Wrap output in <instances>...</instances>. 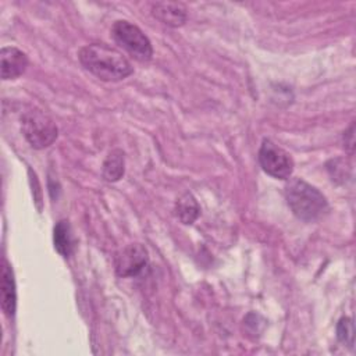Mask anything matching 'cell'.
<instances>
[{
	"instance_id": "cell-3",
	"label": "cell",
	"mask_w": 356,
	"mask_h": 356,
	"mask_svg": "<svg viewBox=\"0 0 356 356\" xmlns=\"http://www.w3.org/2000/svg\"><path fill=\"white\" fill-rule=\"evenodd\" d=\"M21 128L25 139L35 149L50 146L58 135L54 121L40 110L32 108L21 117Z\"/></svg>"
},
{
	"instance_id": "cell-4",
	"label": "cell",
	"mask_w": 356,
	"mask_h": 356,
	"mask_svg": "<svg viewBox=\"0 0 356 356\" xmlns=\"http://www.w3.org/2000/svg\"><path fill=\"white\" fill-rule=\"evenodd\" d=\"M114 40L138 61H149L153 56V47L149 38L134 24L128 21H115L111 28Z\"/></svg>"
},
{
	"instance_id": "cell-13",
	"label": "cell",
	"mask_w": 356,
	"mask_h": 356,
	"mask_svg": "<svg viewBox=\"0 0 356 356\" xmlns=\"http://www.w3.org/2000/svg\"><path fill=\"white\" fill-rule=\"evenodd\" d=\"M355 331H353V323L350 318L348 317H343L339 320L338 325H337V335H338V339L348 345L349 348H353V335Z\"/></svg>"
},
{
	"instance_id": "cell-5",
	"label": "cell",
	"mask_w": 356,
	"mask_h": 356,
	"mask_svg": "<svg viewBox=\"0 0 356 356\" xmlns=\"http://www.w3.org/2000/svg\"><path fill=\"white\" fill-rule=\"evenodd\" d=\"M259 163L264 172L277 179H288L293 171L291 154L268 139H264L260 146Z\"/></svg>"
},
{
	"instance_id": "cell-1",
	"label": "cell",
	"mask_w": 356,
	"mask_h": 356,
	"mask_svg": "<svg viewBox=\"0 0 356 356\" xmlns=\"http://www.w3.org/2000/svg\"><path fill=\"white\" fill-rule=\"evenodd\" d=\"M78 58L85 70L102 81L117 82L134 72L131 63L124 54L104 43H93L82 47Z\"/></svg>"
},
{
	"instance_id": "cell-8",
	"label": "cell",
	"mask_w": 356,
	"mask_h": 356,
	"mask_svg": "<svg viewBox=\"0 0 356 356\" xmlns=\"http://www.w3.org/2000/svg\"><path fill=\"white\" fill-rule=\"evenodd\" d=\"M152 14L168 26H181L186 21V8L181 3L160 1L152 6Z\"/></svg>"
},
{
	"instance_id": "cell-9",
	"label": "cell",
	"mask_w": 356,
	"mask_h": 356,
	"mask_svg": "<svg viewBox=\"0 0 356 356\" xmlns=\"http://www.w3.org/2000/svg\"><path fill=\"white\" fill-rule=\"evenodd\" d=\"M17 306V292L13 270L8 266L7 260H3L1 264V309L6 316L13 317Z\"/></svg>"
},
{
	"instance_id": "cell-2",
	"label": "cell",
	"mask_w": 356,
	"mask_h": 356,
	"mask_svg": "<svg viewBox=\"0 0 356 356\" xmlns=\"http://www.w3.org/2000/svg\"><path fill=\"white\" fill-rule=\"evenodd\" d=\"M285 197L292 213L303 221H314L327 210L324 195L303 179H291L285 188Z\"/></svg>"
},
{
	"instance_id": "cell-14",
	"label": "cell",
	"mask_w": 356,
	"mask_h": 356,
	"mask_svg": "<svg viewBox=\"0 0 356 356\" xmlns=\"http://www.w3.org/2000/svg\"><path fill=\"white\" fill-rule=\"evenodd\" d=\"M353 129H355V125L352 124L350 127H349V129L346 131V132H343V136H348L349 138V140H346V138H343V143H345V147H349V150L352 152L353 150Z\"/></svg>"
},
{
	"instance_id": "cell-11",
	"label": "cell",
	"mask_w": 356,
	"mask_h": 356,
	"mask_svg": "<svg viewBox=\"0 0 356 356\" xmlns=\"http://www.w3.org/2000/svg\"><path fill=\"white\" fill-rule=\"evenodd\" d=\"M124 175V153L118 149L111 150L103 164V177L106 181L114 182Z\"/></svg>"
},
{
	"instance_id": "cell-10",
	"label": "cell",
	"mask_w": 356,
	"mask_h": 356,
	"mask_svg": "<svg viewBox=\"0 0 356 356\" xmlns=\"http://www.w3.org/2000/svg\"><path fill=\"white\" fill-rule=\"evenodd\" d=\"M53 242H54L56 250L64 257L71 256V253L74 252V246H75L74 235H72L71 225L67 220H61L56 224L53 231Z\"/></svg>"
},
{
	"instance_id": "cell-7",
	"label": "cell",
	"mask_w": 356,
	"mask_h": 356,
	"mask_svg": "<svg viewBox=\"0 0 356 356\" xmlns=\"http://www.w3.org/2000/svg\"><path fill=\"white\" fill-rule=\"evenodd\" d=\"M0 61L3 79H15L21 76L28 67L26 54L17 47H3Z\"/></svg>"
},
{
	"instance_id": "cell-6",
	"label": "cell",
	"mask_w": 356,
	"mask_h": 356,
	"mask_svg": "<svg viewBox=\"0 0 356 356\" xmlns=\"http://www.w3.org/2000/svg\"><path fill=\"white\" fill-rule=\"evenodd\" d=\"M147 250L142 245H128L115 259V271L120 277L136 275L147 264Z\"/></svg>"
},
{
	"instance_id": "cell-12",
	"label": "cell",
	"mask_w": 356,
	"mask_h": 356,
	"mask_svg": "<svg viewBox=\"0 0 356 356\" xmlns=\"http://www.w3.org/2000/svg\"><path fill=\"white\" fill-rule=\"evenodd\" d=\"M175 211L178 218L184 224H192L197 218L200 209L196 199L191 193H185L178 199L175 204Z\"/></svg>"
}]
</instances>
